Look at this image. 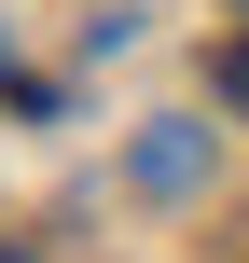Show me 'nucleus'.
Instances as JSON below:
<instances>
[{
	"label": "nucleus",
	"instance_id": "obj_2",
	"mask_svg": "<svg viewBox=\"0 0 249 263\" xmlns=\"http://www.w3.org/2000/svg\"><path fill=\"white\" fill-rule=\"evenodd\" d=\"M222 111H236V125H249V28H236V42H222Z\"/></svg>",
	"mask_w": 249,
	"mask_h": 263
},
{
	"label": "nucleus",
	"instance_id": "obj_3",
	"mask_svg": "<svg viewBox=\"0 0 249 263\" xmlns=\"http://www.w3.org/2000/svg\"><path fill=\"white\" fill-rule=\"evenodd\" d=\"M0 263H28V250H0Z\"/></svg>",
	"mask_w": 249,
	"mask_h": 263
},
{
	"label": "nucleus",
	"instance_id": "obj_1",
	"mask_svg": "<svg viewBox=\"0 0 249 263\" xmlns=\"http://www.w3.org/2000/svg\"><path fill=\"white\" fill-rule=\"evenodd\" d=\"M194 166H208V153H194V139H180V125H166V139H139V180H152V194H180V180H194Z\"/></svg>",
	"mask_w": 249,
	"mask_h": 263
}]
</instances>
